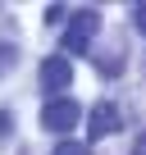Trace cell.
<instances>
[{"mask_svg":"<svg viewBox=\"0 0 146 155\" xmlns=\"http://www.w3.org/2000/svg\"><path fill=\"white\" fill-rule=\"evenodd\" d=\"M96 28H101V14L96 9H78L68 18V28H64V59H73V55H82L87 46H91V37H96Z\"/></svg>","mask_w":146,"mask_h":155,"instance_id":"obj_1","label":"cell"},{"mask_svg":"<svg viewBox=\"0 0 146 155\" xmlns=\"http://www.w3.org/2000/svg\"><path fill=\"white\" fill-rule=\"evenodd\" d=\"M78 123H82V105L73 96H50L41 105V128L46 132H73Z\"/></svg>","mask_w":146,"mask_h":155,"instance_id":"obj_2","label":"cell"},{"mask_svg":"<svg viewBox=\"0 0 146 155\" xmlns=\"http://www.w3.org/2000/svg\"><path fill=\"white\" fill-rule=\"evenodd\" d=\"M68 87H73V59H64V55L41 59V91H46V101L50 96H64Z\"/></svg>","mask_w":146,"mask_h":155,"instance_id":"obj_3","label":"cell"},{"mask_svg":"<svg viewBox=\"0 0 146 155\" xmlns=\"http://www.w3.org/2000/svg\"><path fill=\"white\" fill-rule=\"evenodd\" d=\"M119 123H123V119H119V110H114L110 101H101V105L91 110V119H87V137H91V141H101V137L119 132Z\"/></svg>","mask_w":146,"mask_h":155,"instance_id":"obj_4","label":"cell"},{"mask_svg":"<svg viewBox=\"0 0 146 155\" xmlns=\"http://www.w3.org/2000/svg\"><path fill=\"white\" fill-rule=\"evenodd\" d=\"M55 155H91V150H87V141H59Z\"/></svg>","mask_w":146,"mask_h":155,"instance_id":"obj_5","label":"cell"},{"mask_svg":"<svg viewBox=\"0 0 146 155\" xmlns=\"http://www.w3.org/2000/svg\"><path fill=\"white\" fill-rule=\"evenodd\" d=\"M14 59H18V50H14V46H0V73H5Z\"/></svg>","mask_w":146,"mask_h":155,"instance_id":"obj_6","label":"cell"},{"mask_svg":"<svg viewBox=\"0 0 146 155\" xmlns=\"http://www.w3.org/2000/svg\"><path fill=\"white\" fill-rule=\"evenodd\" d=\"M64 18H68L64 5H50V9H46V23H64Z\"/></svg>","mask_w":146,"mask_h":155,"instance_id":"obj_7","label":"cell"},{"mask_svg":"<svg viewBox=\"0 0 146 155\" xmlns=\"http://www.w3.org/2000/svg\"><path fill=\"white\" fill-rule=\"evenodd\" d=\"M9 128H14V114H9V110H0V137H5Z\"/></svg>","mask_w":146,"mask_h":155,"instance_id":"obj_8","label":"cell"},{"mask_svg":"<svg viewBox=\"0 0 146 155\" xmlns=\"http://www.w3.org/2000/svg\"><path fill=\"white\" fill-rule=\"evenodd\" d=\"M137 32L146 37V5H137Z\"/></svg>","mask_w":146,"mask_h":155,"instance_id":"obj_9","label":"cell"},{"mask_svg":"<svg viewBox=\"0 0 146 155\" xmlns=\"http://www.w3.org/2000/svg\"><path fill=\"white\" fill-rule=\"evenodd\" d=\"M132 155H146V137H141V141H137V150H132Z\"/></svg>","mask_w":146,"mask_h":155,"instance_id":"obj_10","label":"cell"}]
</instances>
